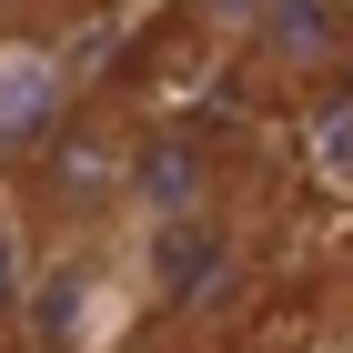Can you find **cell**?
<instances>
[{"label": "cell", "mask_w": 353, "mask_h": 353, "mask_svg": "<svg viewBox=\"0 0 353 353\" xmlns=\"http://www.w3.org/2000/svg\"><path fill=\"white\" fill-rule=\"evenodd\" d=\"M333 353H353V303H343V333H333Z\"/></svg>", "instance_id": "cell-8"}, {"label": "cell", "mask_w": 353, "mask_h": 353, "mask_svg": "<svg viewBox=\"0 0 353 353\" xmlns=\"http://www.w3.org/2000/svg\"><path fill=\"white\" fill-rule=\"evenodd\" d=\"M353 91V0H272L263 21L222 51V101L313 121Z\"/></svg>", "instance_id": "cell-2"}, {"label": "cell", "mask_w": 353, "mask_h": 353, "mask_svg": "<svg viewBox=\"0 0 353 353\" xmlns=\"http://www.w3.org/2000/svg\"><path fill=\"white\" fill-rule=\"evenodd\" d=\"M263 10H272V0H182V41L222 61V51H232L252 21H263Z\"/></svg>", "instance_id": "cell-6"}, {"label": "cell", "mask_w": 353, "mask_h": 353, "mask_svg": "<svg viewBox=\"0 0 353 353\" xmlns=\"http://www.w3.org/2000/svg\"><path fill=\"white\" fill-rule=\"evenodd\" d=\"M30 10H41V0H0V21H30Z\"/></svg>", "instance_id": "cell-7"}, {"label": "cell", "mask_w": 353, "mask_h": 353, "mask_svg": "<svg viewBox=\"0 0 353 353\" xmlns=\"http://www.w3.org/2000/svg\"><path fill=\"white\" fill-rule=\"evenodd\" d=\"M30 353H121L141 333V252L132 222H81L30 252V303H21Z\"/></svg>", "instance_id": "cell-1"}, {"label": "cell", "mask_w": 353, "mask_h": 353, "mask_svg": "<svg viewBox=\"0 0 353 353\" xmlns=\"http://www.w3.org/2000/svg\"><path fill=\"white\" fill-rule=\"evenodd\" d=\"M21 303H30V222L0 192V333H21Z\"/></svg>", "instance_id": "cell-5"}, {"label": "cell", "mask_w": 353, "mask_h": 353, "mask_svg": "<svg viewBox=\"0 0 353 353\" xmlns=\"http://www.w3.org/2000/svg\"><path fill=\"white\" fill-rule=\"evenodd\" d=\"M141 252V333H212L252 303V272H263V243H252V212L222 202V212L192 222H152L132 232Z\"/></svg>", "instance_id": "cell-3"}, {"label": "cell", "mask_w": 353, "mask_h": 353, "mask_svg": "<svg viewBox=\"0 0 353 353\" xmlns=\"http://www.w3.org/2000/svg\"><path fill=\"white\" fill-rule=\"evenodd\" d=\"M222 202H243V141L222 132L212 111L132 121V141H121V222H132V232L222 212Z\"/></svg>", "instance_id": "cell-4"}]
</instances>
